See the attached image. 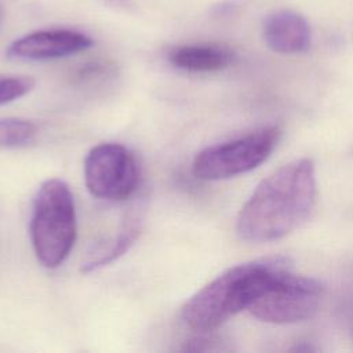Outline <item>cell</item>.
<instances>
[{"instance_id":"3","label":"cell","mask_w":353,"mask_h":353,"mask_svg":"<svg viewBox=\"0 0 353 353\" xmlns=\"http://www.w3.org/2000/svg\"><path fill=\"white\" fill-rule=\"evenodd\" d=\"M29 232L34 255L44 268L55 269L66 261L77 236L74 199L66 182L51 178L40 185Z\"/></svg>"},{"instance_id":"9","label":"cell","mask_w":353,"mask_h":353,"mask_svg":"<svg viewBox=\"0 0 353 353\" xmlns=\"http://www.w3.org/2000/svg\"><path fill=\"white\" fill-rule=\"evenodd\" d=\"M234 61V52L219 44H185L168 52V62L186 72L208 73L229 68Z\"/></svg>"},{"instance_id":"2","label":"cell","mask_w":353,"mask_h":353,"mask_svg":"<svg viewBox=\"0 0 353 353\" xmlns=\"http://www.w3.org/2000/svg\"><path fill=\"white\" fill-rule=\"evenodd\" d=\"M285 256H266L234 265L193 294L182 306L181 317L193 331L208 334L250 306L285 269Z\"/></svg>"},{"instance_id":"12","label":"cell","mask_w":353,"mask_h":353,"mask_svg":"<svg viewBox=\"0 0 353 353\" xmlns=\"http://www.w3.org/2000/svg\"><path fill=\"white\" fill-rule=\"evenodd\" d=\"M34 87V80L29 76L0 74V106L26 95Z\"/></svg>"},{"instance_id":"1","label":"cell","mask_w":353,"mask_h":353,"mask_svg":"<svg viewBox=\"0 0 353 353\" xmlns=\"http://www.w3.org/2000/svg\"><path fill=\"white\" fill-rule=\"evenodd\" d=\"M316 196L314 163L290 161L256 185L239 212L236 232L248 243L280 240L307 221Z\"/></svg>"},{"instance_id":"5","label":"cell","mask_w":353,"mask_h":353,"mask_svg":"<svg viewBox=\"0 0 353 353\" xmlns=\"http://www.w3.org/2000/svg\"><path fill=\"white\" fill-rule=\"evenodd\" d=\"M323 295L324 285L319 280L296 274L288 268L250 306L248 312L265 323H299L317 313Z\"/></svg>"},{"instance_id":"8","label":"cell","mask_w":353,"mask_h":353,"mask_svg":"<svg viewBox=\"0 0 353 353\" xmlns=\"http://www.w3.org/2000/svg\"><path fill=\"white\" fill-rule=\"evenodd\" d=\"M266 46L279 54L305 52L310 46L307 21L291 10H279L266 17L262 26Z\"/></svg>"},{"instance_id":"7","label":"cell","mask_w":353,"mask_h":353,"mask_svg":"<svg viewBox=\"0 0 353 353\" xmlns=\"http://www.w3.org/2000/svg\"><path fill=\"white\" fill-rule=\"evenodd\" d=\"M92 44V39L79 30H34L14 40L7 48V57L22 61H50L79 54Z\"/></svg>"},{"instance_id":"4","label":"cell","mask_w":353,"mask_h":353,"mask_svg":"<svg viewBox=\"0 0 353 353\" xmlns=\"http://www.w3.org/2000/svg\"><path fill=\"white\" fill-rule=\"evenodd\" d=\"M280 137L279 127L268 125L243 137L207 146L194 157L192 171L196 178L203 181H222L250 172L272 154Z\"/></svg>"},{"instance_id":"6","label":"cell","mask_w":353,"mask_h":353,"mask_svg":"<svg viewBox=\"0 0 353 353\" xmlns=\"http://www.w3.org/2000/svg\"><path fill=\"white\" fill-rule=\"evenodd\" d=\"M84 182L97 199L125 200L138 188V163L125 146L113 142L99 143L84 159Z\"/></svg>"},{"instance_id":"10","label":"cell","mask_w":353,"mask_h":353,"mask_svg":"<svg viewBox=\"0 0 353 353\" xmlns=\"http://www.w3.org/2000/svg\"><path fill=\"white\" fill-rule=\"evenodd\" d=\"M141 232V223L138 218L127 219L117 234L108 237L106 240L95 244L88 252L87 256L81 261L80 270L83 273L95 272L103 266L119 259L124 255L137 241Z\"/></svg>"},{"instance_id":"11","label":"cell","mask_w":353,"mask_h":353,"mask_svg":"<svg viewBox=\"0 0 353 353\" xmlns=\"http://www.w3.org/2000/svg\"><path fill=\"white\" fill-rule=\"evenodd\" d=\"M37 135V125L22 117L0 119V149H18L30 145Z\"/></svg>"}]
</instances>
